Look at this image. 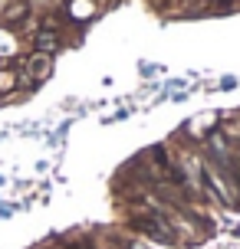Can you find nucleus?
Returning <instances> with one entry per match:
<instances>
[{
    "mask_svg": "<svg viewBox=\"0 0 240 249\" xmlns=\"http://www.w3.org/2000/svg\"><path fill=\"white\" fill-rule=\"evenodd\" d=\"M132 230L141 233V236H148V239H155V243H175L178 239L171 220L158 210H141V216H132Z\"/></svg>",
    "mask_w": 240,
    "mask_h": 249,
    "instance_id": "nucleus-1",
    "label": "nucleus"
},
{
    "mask_svg": "<svg viewBox=\"0 0 240 249\" xmlns=\"http://www.w3.org/2000/svg\"><path fill=\"white\" fill-rule=\"evenodd\" d=\"M53 75V56H43V53H33L26 56L23 72H20V86H33V82H43Z\"/></svg>",
    "mask_w": 240,
    "mask_h": 249,
    "instance_id": "nucleus-2",
    "label": "nucleus"
},
{
    "mask_svg": "<svg viewBox=\"0 0 240 249\" xmlns=\"http://www.w3.org/2000/svg\"><path fill=\"white\" fill-rule=\"evenodd\" d=\"M30 17V0H7L0 7V26H17Z\"/></svg>",
    "mask_w": 240,
    "mask_h": 249,
    "instance_id": "nucleus-3",
    "label": "nucleus"
},
{
    "mask_svg": "<svg viewBox=\"0 0 240 249\" xmlns=\"http://www.w3.org/2000/svg\"><path fill=\"white\" fill-rule=\"evenodd\" d=\"M63 46V39L56 30H37V36H33V53H43V56H53V53Z\"/></svg>",
    "mask_w": 240,
    "mask_h": 249,
    "instance_id": "nucleus-4",
    "label": "nucleus"
}]
</instances>
